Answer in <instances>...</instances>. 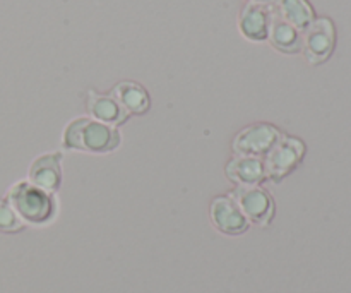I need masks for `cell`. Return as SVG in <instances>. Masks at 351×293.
<instances>
[{"label":"cell","mask_w":351,"mask_h":293,"mask_svg":"<svg viewBox=\"0 0 351 293\" xmlns=\"http://www.w3.org/2000/svg\"><path fill=\"white\" fill-rule=\"evenodd\" d=\"M122 144L119 129L95 119L72 120L64 130L62 146L69 151H86V153H112Z\"/></svg>","instance_id":"1"},{"label":"cell","mask_w":351,"mask_h":293,"mask_svg":"<svg viewBox=\"0 0 351 293\" xmlns=\"http://www.w3.org/2000/svg\"><path fill=\"white\" fill-rule=\"evenodd\" d=\"M9 202L23 223L29 225H48L53 222L58 211L55 192L36 187L29 180L17 182L9 189Z\"/></svg>","instance_id":"2"},{"label":"cell","mask_w":351,"mask_h":293,"mask_svg":"<svg viewBox=\"0 0 351 293\" xmlns=\"http://www.w3.org/2000/svg\"><path fill=\"white\" fill-rule=\"evenodd\" d=\"M304 156L305 144L297 137L283 136L274 144L273 150L263 158L264 168H266V178L278 184L302 163Z\"/></svg>","instance_id":"3"},{"label":"cell","mask_w":351,"mask_h":293,"mask_svg":"<svg viewBox=\"0 0 351 293\" xmlns=\"http://www.w3.org/2000/svg\"><path fill=\"white\" fill-rule=\"evenodd\" d=\"M230 198L239 204V208L242 209L243 216L249 220V223H254L257 226H267L273 222L274 211H276L274 199L261 185H254V187L239 185L230 194Z\"/></svg>","instance_id":"4"},{"label":"cell","mask_w":351,"mask_h":293,"mask_svg":"<svg viewBox=\"0 0 351 293\" xmlns=\"http://www.w3.org/2000/svg\"><path fill=\"white\" fill-rule=\"evenodd\" d=\"M336 31L335 24L328 17L315 19L302 33V51L311 64L317 65L328 60L335 50Z\"/></svg>","instance_id":"5"},{"label":"cell","mask_w":351,"mask_h":293,"mask_svg":"<svg viewBox=\"0 0 351 293\" xmlns=\"http://www.w3.org/2000/svg\"><path fill=\"white\" fill-rule=\"evenodd\" d=\"M283 137L281 130L271 124H254L240 130L233 139L235 154H249V156L264 158L274 144Z\"/></svg>","instance_id":"6"},{"label":"cell","mask_w":351,"mask_h":293,"mask_svg":"<svg viewBox=\"0 0 351 293\" xmlns=\"http://www.w3.org/2000/svg\"><path fill=\"white\" fill-rule=\"evenodd\" d=\"M211 222L225 235H242L249 230V220L230 196H219L211 202Z\"/></svg>","instance_id":"7"},{"label":"cell","mask_w":351,"mask_h":293,"mask_svg":"<svg viewBox=\"0 0 351 293\" xmlns=\"http://www.w3.org/2000/svg\"><path fill=\"white\" fill-rule=\"evenodd\" d=\"M273 5H259V3H247L243 5L239 17L240 33L250 41H264L269 36Z\"/></svg>","instance_id":"8"},{"label":"cell","mask_w":351,"mask_h":293,"mask_svg":"<svg viewBox=\"0 0 351 293\" xmlns=\"http://www.w3.org/2000/svg\"><path fill=\"white\" fill-rule=\"evenodd\" d=\"M226 175L230 180L242 187H254L267 180L263 158L249 156V154H237L235 158H232L226 165Z\"/></svg>","instance_id":"9"},{"label":"cell","mask_w":351,"mask_h":293,"mask_svg":"<svg viewBox=\"0 0 351 293\" xmlns=\"http://www.w3.org/2000/svg\"><path fill=\"white\" fill-rule=\"evenodd\" d=\"M62 153L43 154L29 168V182L48 192H57L62 184Z\"/></svg>","instance_id":"10"},{"label":"cell","mask_w":351,"mask_h":293,"mask_svg":"<svg viewBox=\"0 0 351 293\" xmlns=\"http://www.w3.org/2000/svg\"><path fill=\"white\" fill-rule=\"evenodd\" d=\"M88 112L98 122L119 127L129 119L125 110L119 105L112 95H99L96 91L88 93Z\"/></svg>","instance_id":"11"},{"label":"cell","mask_w":351,"mask_h":293,"mask_svg":"<svg viewBox=\"0 0 351 293\" xmlns=\"http://www.w3.org/2000/svg\"><path fill=\"white\" fill-rule=\"evenodd\" d=\"M267 40L271 41V45H273L276 50L283 51V54H298V51H302V33L297 27L288 24L287 21L274 10V7Z\"/></svg>","instance_id":"12"},{"label":"cell","mask_w":351,"mask_h":293,"mask_svg":"<svg viewBox=\"0 0 351 293\" xmlns=\"http://www.w3.org/2000/svg\"><path fill=\"white\" fill-rule=\"evenodd\" d=\"M112 96L125 110L127 115H143L149 110V95L137 82H120L113 88Z\"/></svg>","instance_id":"13"},{"label":"cell","mask_w":351,"mask_h":293,"mask_svg":"<svg viewBox=\"0 0 351 293\" xmlns=\"http://www.w3.org/2000/svg\"><path fill=\"white\" fill-rule=\"evenodd\" d=\"M274 10L300 33H304L315 21L314 9L307 0H276Z\"/></svg>","instance_id":"14"},{"label":"cell","mask_w":351,"mask_h":293,"mask_svg":"<svg viewBox=\"0 0 351 293\" xmlns=\"http://www.w3.org/2000/svg\"><path fill=\"white\" fill-rule=\"evenodd\" d=\"M23 226V220L17 216V213L12 209V206L7 201H2V199H0V230L7 233H14L19 232Z\"/></svg>","instance_id":"15"},{"label":"cell","mask_w":351,"mask_h":293,"mask_svg":"<svg viewBox=\"0 0 351 293\" xmlns=\"http://www.w3.org/2000/svg\"><path fill=\"white\" fill-rule=\"evenodd\" d=\"M250 3H259V5H274L276 3V0H249Z\"/></svg>","instance_id":"16"}]
</instances>
